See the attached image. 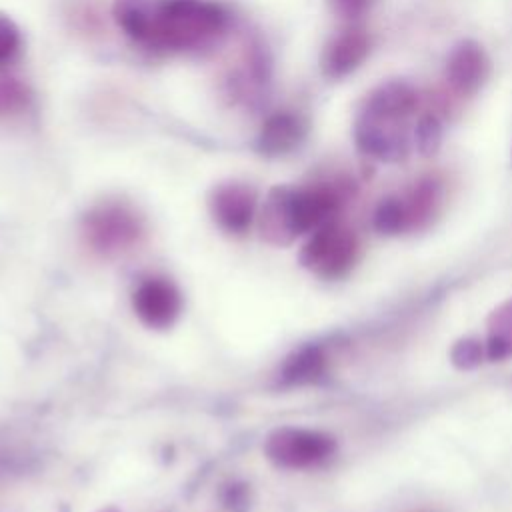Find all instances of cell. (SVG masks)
<instances>
[{
	"mask_svg": "<svg viewBox=\"0 0 512 512\" xmlns=\"http://www.w3.org/2000/svg\"><path fill=\"white\" fill-rule=\"evenodd\" d=\"M228 12L212 0H166L154 46L186 50L202 46L224 32Z\"/></svg>",
	"mask_w": 512,
	"mask_h": 512,
	"instance_id": "1",
	"label": "cell"
},
{
	"mask_svg": "<svg viewBox=\"0 0 512 512\" xmlns=\"http://www.w3.org/2000/svg\"><path fill=\"white\" fill-rule=\"evenodd\" d=\"M82 234L94 252L102 256H118L140 240L142 222L132 208L118 202H106L86 214Z\"/></svg>",
	"mask_w": 512,
	"mask_h": 512,
	"instance_id": "2",
	"label": "cell"
},
{
	"mask_svg": "<svg viewBox=\"0 0 512 512\" xmlns=\"http://www.w3.org/2000/svg\"><path fill=\"white\" fill-rule=\"evenodd\" d=\"M356 236L334 222L316 228L300 252V262L322 278H338L348 272L356 260Z\"/></svg>",
	"mask_w": 512,
	"mask_h": 512,
	"instance_id": "3",
	"label": "cell"
},
{
	"mask_svg": "<svg viewBox=\"0 0 512 512\" xmlns=\"http://www.w3.org/2000/svg\"><path fill=\"white\" fill-rule=\"evenodd\" d=\"M264 452L272 464L300 470L324 462L334 452V440L318 430L286 426L266 438Z\"/></svg>",
	"mask_w": 512,
	"mask_h": 512,
	"instance_id": "4",
	"label": "cell"
},
{
	"mask_svg": "<svg viewBox=\"0 0 512 512\" xmlns=\"http://www.w3.org/2000/svg\"><path fill=\"white\" fill-rule=\"evenodd\" d=\"M402 118L384 116L362 108L356 126L354 138L358 148L380 160H398L406 152V132Z\"/></svg>",
	"mask_w": 512,
	"mask_h": 512,
	"instance_id": "5",
	"label": "cell"
},
{
	"mask_svg": "<svg viewBox=\"0 0 512 512\" xmlns=\"http://www.w3.org/2000/svg\"><path fill=\"white\" fill-rule=\"evenodd\" d=\"M132 306L142 324L154 330H164L176 322L182 298L178 288L166 278H148L136 288Z\"/></svg>",
	"mask_w": 512,
	"mask_h": 512,
	"instance_id": "6",
	"label": "cell"
},
{
	"mask_svg": "<svg viewBox=\"0 0 512 512\" xmlns=\"http://www.w3.org/2000/svg\"><path fill=\"white\" fill-rule=\"evenodd\" d=\"M256 192L242 182H222L210 194V212L220 228L230 234H244L252 224Z\"/></svg>",
	"mask_w": 512,
	"mask_h": 512,
	"instance_id": "7",
	"label": "cell"
},
{
	"mask_svg": "<svg viewBox=\"0 0 512 512\" xmlns=\"http://www.w3.org/2000/svg\"><path fill=\"white\" fill-rule=\"evenodd\" d=\"M164 8L166 0H114L112 16L128 38L154 46Z\"/></svg>",
	"mask_w": 512,
	"mask_h": 512,
	"instance_id": "8",
	"label": "cell"
},
{
	"mask_svg": "<svg viewBox=\"0 0 512 512\" xmlns=\"http://www.w3.org/2000/svg\"><path fill=\"white\" fill-rule=\"evenodd\" d=\"M304 136L306 126L298 114L286 110L274 112L260 126L256 136V150L268 158L284 156L296 150Z\"/></svg>",
	"mask_w": 512,
	"mask_h": 512,
	"instance_id": "9",
	"label": "cell"
},
{
	"mask_svg": "<svg viewBox=\"0 0 512 512\" xmlns=\"http://www.w3.org/2000/svg\"><path fill=\"white\" fill-rule=\"evenodd\" d=\"M446 76L450 86L460 94L476 92L488 76V58L474 40H464L448 56Z\"/></svg>",
	"mask_w": 512,
	"mask_h": 512,
	"instance_id": "10",
	"label": "cell"
},
{
	"mask_svg": "<svg viewBox=\"0 0 512 512\" xmlns=\"http://www.w3.org/2000/svg\"><path fill=\"white\" fill-rule=\"evenodd\" d=\"M370 52V38L360 28L340 32L330 40L322 56V70L328 78H342L356 70Z\"/></svg>",
	"mask_w": 512,
	"mask_h": 512,
	"instance_id": "11",
	"label": "cell"
},
{
	"mask_svg": "<svg viewBox=\"0 0 512 512\" xmlns=\"http://www.w3.org/2000/svg\"><path fill=\"white\" fill-rule=\"evenodd\" d=\"M270 70H272V66H270V56H268L266 48L258 42L250 44L246 48L242 66L228 80L230 96H234L236 100H242V102L260 98L262 88L270 80Z\"/></svg>",
	"mask_w": 512,
	"mask_h": 512,
	"instance_id": "12",
	"label": "cell"
},
{
	"mask_svg": "<svg viewBox=\"0 0 512 512\" xmlns=\"http://www.w3.org/2000/svg\"><path fill=\"white\" fill-rule=\"evenodd\" d=\"M416 102L418 96L406 82H386L368 96L364 108L404 120L414 110Z\"/></svg>",
	"mask_w": 512,
	"mask_h": 512,
	"instance_id": "13",
	"label": "cell"
},
{
	"mask_svg": "<svg viewBox=\"0 0 512 512\" xmlns=\"http://www.w3.org/2000/svg\"><path fill=\"white\" fill-rule=\"evenodd\" d=\"M324 372V354L314 348H302L296 354H292L284 368H282V380L286 384H308L316 380Z\"/></svg>",
	"mask_w": 512,
	"mask_h": 512,
	"instance_id": "14",
	"label": "cell"
},
{
	"mask_svg": "<svg viewBox=\"0 0 512 512\" xmlns=\"http://www.w3.org/2000/svg\"><path fill=\"white\" fill-rule=\"evenodd\" d=\"M486 354L492 360H502L512 354V302L494 312Z\"/></svg>",
	"mask_w": 512,
	"mask_h": 512,
	"instance_id": "15",
	"label": "cell"
},
{
	"mask_svg": "<svg viewBox=\"0 0 512 512\" xmlns=\"http://www.w3.org/2000/svg\"><path fill=\"white\" fill-rule=\"evenodd\" d=\"M30 98V90L22 80L10 74H0V116L20 114L28 108Z\"/></svg>",
	"mask_w": 512,
	"mask_h": 512,
	"instance_id": "16",
	"label": "cell"
},
{
	"mask_svg": "<svg viewBox=\"0 0 512 512\" xmlns=\"http://www.w3.org/2000/svg\"><path fill=\"white\" fill-rule=\"evenodd\" d=\"M374 226L384 234H396L408 226V216L402 198H386L374 214Z\"/></svg>",
	"mask_w": 512,
	"mask_h": 512,
	"instance_id": "17",
	"label": "cell"
},
{
	"mask_svg": "<svg viewBox=\"0 0 512 512\" xmlns=\"http://www.w3.org/2000/svg\"><path fill=\"white\" fill-rule=\"evenodd\" d=\"M20 48V30L16 22L0 12V64H6L14 58V54Z\"/></svg>",
	"mask_w": 512,
	"mask_h": 512,
	"instance_id": "18",
	"label": "cell"
},
{
	"mask_svg": "<svg viewBox=\"0 0 512 512\" xmlns=\"http://www.w3.org/2000/svg\"><path fill=\"white\" fill-rule=\"evenodd\" d=\"M416 146L422 154H434L440 146V124L434 116H424L416 124Z\"/></svg>",
	"mask_w": 512,
	"mask_h": 512,
	"instance_id": "19",
	"label": "cell"
},
{
	"mask_svg": "<svg viewBox=\"0 0 512 512\" xmlns=\"http://www.w3.org/2000/svg\"><path fill=\"white\" fill-rule=\"evenodd\" d=\"M480 356H482V350H480V344L474 342V340H464L460 342L454 350H452V358L458 366L462 368H470V366H476L480 362Z\"/></svg>",
	"mask_w": 512,
	"mask_h": 512,
	"instance_id": "20",
	"label": "cell"
},
{
	"mask_svg": "<svg viewBox=\"0 0 512 512\" xmlns=\"http://www.w3.org/2000/svg\"><path fill=\"white\" fill-rule=\"evenodd\" d=\"M370 2L372 0H332V8L338 16L346 20H354L368 10Z\"/></svg>",
	"mask_w": 512,
	"mask_h": 512,
	"instance_id": "21",
	"label": "cell"
}]
</instances>
